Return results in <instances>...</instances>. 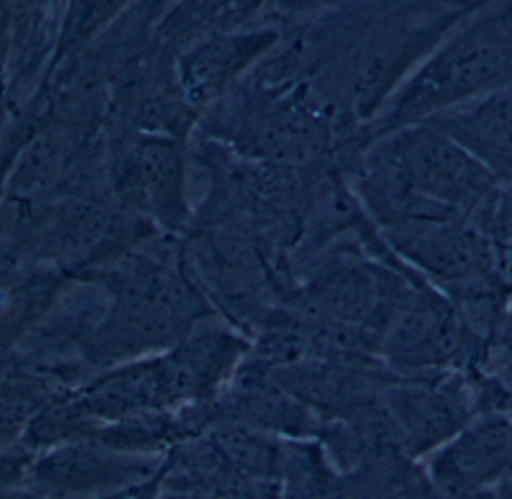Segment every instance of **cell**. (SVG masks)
Returning a JSON list of instances; mask_svg holds the SVG:
<instances>
[{"mask_svg": "<svg viewBox=\"0 0 512 499\" xmlns=\"http://www.w3.org/2000/svg\"><path fill=\"white\" fill-rule=\"evenodd\" d=\"M385 401L406 453L421 455L453 440L469 422L460 392L423 377L385 380Z\"/></svg>", "mask_w": 512, "mask_h": 499, "instance_id": "5", "label": "cell"}, {"mask_svg": "<svg viewBox=\"0 0 512 499\" xmlns=\"http://www.w3.org/2000/svg\"><path fill=\"white\" fill-rule=\"evenodd\" d=\"M496 200L495 222L499 230L504 231L507 236L512 237V185L504 192L493 197Z\"/></svg>", "mask_w": 512, "mask_h": 499, "instance_id": "10", "label": "cell"}, {"mask_svg": "<svg viewBox=\"0 0 512 499\" xmlns=\"http://www.w3.org/2000/svg\"><path fill=\"white\" fill-rule=\"evenodd\" d=\"M460 499H489V498L483 497V495H481V494H474V495H469V497L460 498Z\"/></svg>", "mask_w": 512, "mask_h": 499, "instance_id": "11", "label": "cell"}, {"mask_svg": "<svg viewBox=\"0 0 512 499\" xmlns=\"http://www.w3.org/2000/svg\"><path fill=\"white\" fill-rule=\"evenodd\" d=\"M206 432L237 476L282 486L285 440L222 417H218Z\"/></svg>", "mask_w": 512, "mask_h": 499, "instance_id": "8", "label": "cell"}, {"mask_svg": "<svg viewBox=\"0 0 512 499\" xmlns=\"http://www.w3.org/2000/svg\"><path fill=\"white\" fill-rule=\"evenodd\" d=\"M512 468V420L504 414L472 419L433 459L430 467L442 497L478 494Z\"/></svg>", "mask_w": 512, "mask_h": 499, "instance_id": "4", "label": "cell"}, {"mask_svg": "<svg viewBox=\"0 0 512 499\" xmlns=\"http://www.w3.org/2000/svg\"><path fill=\"white\" fill-rule=\"evenodd\" d=\"M408 255L433 279L463 288L495 272V249L465 221L429 225L408 243Z\"/></svg>", "mask_w": 512, "mask_h": 499, "instance_id": "6", "label": "cell"}, {"mask_svg": "<svg viewBox=\"0 0 512 499\" xmlns=\"http://www.w3.org/2000/svg\"><path fill=\"white\" fill-rule=\"evenodd\" d=\"M165 456L129 455L105 444H83L48 456L33 471L44 497L102 499L144 485L158 476Z\"/></svg>", "mask_w": 512, "mask_h": 499, "instance_id": "2", "label": "cell"}, {"mask_svg": "<svg viewBox=\"0 0 512 499\" xmlns=\"http://www.w3.org/2000/svg\"><path fill=\"white\" fill-rule=\"evenodd\" d=\"M469 333L454 303L424 294L394 318L382 342V359L397 377H421L460 359Z\"/></svg>", "mask_w": 512, "mask_h": 499, "instance_id": "3", "label": "cell"}, {"mask_svg": "<svg viewBox=\"0 0 512 499\" xmlns=\"http://www.w3.org/2000/svg\"><path fill=\"white\" fill-rule=\"evenodd\" d=\"M475 14L448 36L415 81L406 102L409 114L439 116L511 83L512 9Z\"/></svg>", "mask_w": 512, "mask_h": 499, "instance_id": "1", "label": "cell"}, {"mask_svg": "<svg viewBox=\"0 0 512 499\" xmlns=\"http://www.w3.org/2000/svg\"><path fill=\"white\" fill-rule=\"evenodd\" d=\"M496 177L512 176V81L453 110L439 114L438 126Z\"/></svg>", "mask_w": 512, "mask_h": 499, "instance_id": "7", "label": "cell"}, {"mask_svg": "<svg viewBox=\"0 0 512 499\" xmlns=\"http://www.w3.org/2000/svg\"><path fill=\"white\" fill-rule=\"evenodd\" d=\"M495 249V270L501 284L512 287V237H505L504 242L493 245Z\"/></svg>", "mask_w": 512, "mask_h": 499, "instance_id": "9", "label": "cell"}]
</instances>
